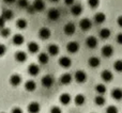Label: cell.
<instances>
[{"label":"cell","instance_id":"obj_33","mask_svg":"<svg viewBox=\"0 0 122 113\" xmlns=\"http://www.w3.org/2000/svg\"><path fill=\"white\" fill-rule=\"evenodd\" d=\"M106 91H107V89H106V85L104 83H99L95 85V92H97V94L104 95L106 93Z\"/></svg>","mask_w":122,"mask_h":113},{"label":"cell","instance_id":"obj_18","mask_svg":"<svg viewBox=\"0 0 122 113\" xmlns=\"http://www.w3.org/2000/svg\"><path fill=\"white\" fill-rule=\"evenodd\" d=\"M110 96L112 97V99L117 101H120L122 100V89L120 88H115L112 90L110 92Z\"/></svg>","mask_w":122,"mask_h":113},{"label":"cell","instance_id":"obj_45","mask_svg":"<svg viewBox=\"0 0 122 113\" xmlns=\"http://www.w3.org/2000/svg\"><path fill=\"white\" fill-rule=\"evenodd\" d=\"M117 24H118V26L119 27H121L122 28V15H120V16L117 18Z\"/></svg>","mask_w":122,"mask_h":113},{"label":"cell","instance_id":"obj_29","mask_svg":"<svg viewBox=\"0 0 122 113\" xmlns=\"http://www.w3.org/2000/svg\"><path fill=\"white\" fill-rule=\"evenodd\" d=\"M110 34H112V31H110L108 28H103V29L100 30V38H103V40H107V38H109Z\"/></svg>","mask_w":122,"mask_h":113},{"label":"cell","instance_id":"obj_40","mask_svg":"<svg viewBox=\"0 0 122 113\" xmlns=\"http://www.w3.org/2000/svg\"><path fill=\"white\" fill-rule=\"evenodd\" d=\"M6 52V46L4 44L0 43V56H3Z\"/></svg>","mask_w":122,"mask_h":113},{"label":"cell","instance_id":"obj_26","mask_svg":"<svg viewBox=\"0 0 122 113\" xmlns=\"http://www.w3.org/2000/svg\"><path fill=\"white\" fill-rule=\"evenodd\" d=\"M71 13L74 16H79L82 13V6L80 4H73L71 8Z\"/></svg>","mask_w":122,"mask_h":113},{"label":"cell","instance_id":"obj_30","mask_svg":"<svg viewBox=\"0 0 122 113\" xmlns=\"http://www.w3.org/2000/svg\"><path fill=\"white\" fill-rule=\"evenodd\" d=\"M1 16L3 17L5 20H11V19L14 17V13H13L12 10H9V9H5V10L2 11Z\"/></svg>","mask_w":122,"mask_h":113},{"label":"cell","instance_id":"obj_4","mask_svg":"<svg viewBox=\"0 0 122 113\" xmlns=\"http://www.w3.org/2000/svg\"><path fill=\"white\" fill-rule=\"evenodd\" d=\"M9 81H10L11 85L14 86V88H16V86H18V85L21 84V82H23V78H21V76L18 75V74H13V75L10 76Z\"/></svg>","mask_w":122,"mask_h":113},{"label":"cell","instance_id":"obj_10","mask_svg":"<svg viewBox=\"0 0 122 113\" xmlns=\"http://www.w3.org/2000/svg\"><path fill=\"white\" fill-rule=\"evenodd\" d=\"M58 63H59V65L62 68H70L72 65V60H71V58H69L67 56H62L59 59Z\"/></svg>","mask_w":122,"mask_h":113},{"label":"cell","instance_id":"obj_48","mask_svg":"<svg viewBox=\"0 0 122 113\" xmlns=\"http://www.w3.org/2000/svg\"><path fill=\"white\" fill-rule=\"evenodd\" d=\"M51 2H58L59 0H51Z\"/></svg>","mask_w":122,"mask_h":113},{"label":"cell","instance_id":"obj_42","mask_svg":"<svg viewBox=\"0 0 122 113\" xmlns=\"http://www.w3.org/2000/svg\"><path fill=\"white\" fill-rule=\"evenodd\" d=\"M5 23H6L5 19H4L2 16H0V29L3 28V27H5Z\"/></svg>","mask_w":122,"mask_h":113},{"label":"cell","instance_id":"obj_20","mask_svg":"<svg viewBox=\"0 0 122 113\" xmlns=\"http://www.w3.org/2000/svg\"><path fill=\"white\" fill-rule=\"evenodd\" d=\"M59 101L61 105L67 106V105H70V103L72 101V97L69 93H62L59 96Z\"/></svg>","mask_w":122,"mask_h":113},{"label":"cell","instance_id":"obj_12","mask_svg":"<svg viewBox=\"0 0 122 113\" xmlns=\"http://www.w3.org/2000/svg\"><path fill=\"white\" fill-rule=\"evenodd\" d=\"M27 111L29 113H40L41 105L38 103V101H31L27 107Z\"/></svg>","mask_w":122,"mask_h":113},{"label":"cell","instance_id":"obj_43","mask_svg":"<svg viewBox=\"0 0 122 113\" xmlns=\"http://www.w3.org/2000/svg\"><path fill=\"white\" fill-rule=\"evenodd\" d=\"M26 10H27V12L29 13V14H33V13L36 12V10H34L33 5H29V6H28L27 9H26Z\"/></svg>","mask_w":122,"mask_h":113},{"label":"cell","instance_id":"obj_15","mask_svg":"<svg viewBox=\"0 0 122 113\" xmlns=\"http://www.w3.org/2000/svg\"><path fill=\"white\" fill-rule=\"evenodd\" d=\"M25 42V38H24L23 34L20 33H16L13 35L12 38V43L15 45V46H21Z\"/></svg>","mask_w":122,"mask_h":113},{"label":"cell","instance_id":"obj_21","mask_svg":"<svg viewBox=\"0 0 122 113\" xmlns=\"http://www.w3.org/2000/svg\"><path fill=\"white\" fill-rule=\"evenodd\" d=\"M24 88L27 92H34L36 90V82L34 80H28V81L25 82Z\"/></svg>","mask_w":122,"mask_h":113},{"label":"cell","instance_id":"obj_13","mask_svg":"<svg viewBox=\"0 0 122 113\" xmlns=\"http://www.w3.org/2000/svg\"><path fill=\"white\" fill-rule=\"evenodd\" d=\"M76 31V26L73 23H67L66 25L63 27V32L65 35H73Z\"/></svg>","mask_w":122,"mask_h":113},{"label":"cell","instance_id":"obj_39","mask_svg":"<svg viewBox=\"0 0 122 113\" xmlns=\"http://www.w3.org/2000/svg\"><path fill=\"white\" fill-rule=\"evenodd\" d=\"M49 113H62V110H61V108L58 107V106H54V107L51 108Z\"/></svg>","mask_w":122,"mask_h":113},{"label":"cell","instance_id":"obj_22","mask_svg":"<svg viewBox=\"0 0 122 113\" xmlns=\"http://www.w3.org/2000/svg\"><path fill=\"white\" fill-rule=\"evenodd\" d=\"M27 49L30 53L34 55V53L39 52V50H40V46H39V44L36 42H30V43H28V45H27Z\"/></svg>","mask_w":122,"mask_h":113},{"label":"cell","instance_id":"obj_46","mask_svg":"<svg viewBox=\"0 0 122 113\" xmlns=\"http://www.w3.org/2000/svg\"><path fill=\"white\" fill-rule=\"evenodd\" d=\"M74 1H75V0H64V3L66 4V5H73Z\"/></svg>","mask_w":122,"mask_h":113},{"label":"cell","instance_id":"obj_5","mask_svg":"<svg viewBox=\"0 0 122 113\" xmlns=\"http://www.w3.org/2000/svg\"><path fill=\"white\" fill-rule=\"evenodd\" d=\"M66 50H67V52L72 53V55L77 53L78 50H79V44H78V42H76V41L69 42L66 45Z\"/></svg>","mask_w":122,"mask_h":113},{"label":"cell","instance_id":"obj_1","mask_svg":"<svg viewBox=\"0 0 122 113\" xmlns=\"http://www.w3.org/2000/svg\"><path fill=\"white\" fill-rule=\"evenodd\" d=\"M74 80H75L77 83H85L87 81V74L85 71L82 69H78L75 71L74 74Z\"/></svg>","mask_w":122,"mask_h":113},{"label":"cell","instance_id":"obj_7","mask_svg":"<svg viewBox=\"0 0 122 113\" xmlns=\"http://www.w3.org/2000/svg\"><path fill=\"white\" fill-rule=\"evenodd\" d=\"M97 44H99V41L95 36L93 35H90L86 38V46L90 49H94L97 47Z\"/></svg>","mask_w":122,"mask_h":113},{"label":"cell","instance_id":"obj_23","mask_svg":"<svg viewBox=\"0 0 122 113\" xmlns=\"http://www.w3.org/2000/svg\"><path fill=\"white\" fill-rule=\"evenodd\" d=\"M101 64V60L97 56H90L88 60V65L91 68H97Z\"/></svg>","mask_w":122,"mask_h":113},{"label":"cell","instance_id":"obj_27","mask_svg":"<svg viewBox=\"0 0 122 113\" xmlns=\"http://www.w3.org/2000/svg\"><path fill=\"white\" fill-rule=\"evenodd\" d=\"M106 20V15L104 14L103 12H97V14L94 15V23L95 24H103L104 21Z\"/></svg>","mask_w":122,"mask_h":113},{"label":"cell","instance_id":"obj_3","mask_svg":"<svg viewBox=\"0 0 122 113\" xmlns=\"http://www.w3.org/2000/svg\"><path fill=\"white\" fill-rule=\"evenodd\" d=\"M27 71H28V74H29L31 77H36V76L40 74L41 68H40V65L39 64H36V63H31V64H29Z\"/></svg>","mask_w":122,"mask_h":113},{"label":"cell","instance_id":"obj_11","mask_svg":"<svg viewBox=\"0 0 122 113\" xmlns=\"http://www.w3.org/2000/svg\"><path fill=\"white\" fill-rule=\"evenodd\" d=\"M47 17H48V19H51V20H53V21L58 20V19L60 18V11L55 8L51 9V10L47 12Z\"/></svg>","mask_w":122,"mask_h":113},{"label":"cell","instance_id":"obj_2","mask_svg":"<svg viewBox=\"0 0 122 113\" xmlns=\"http://www.w3.org/2000/svg\"><path fill=\"white\" fill-rule=\"evenodd\" d=\"M54 83H55V79H54V77L51 75H45V76H43L42 79H41V84L46 89L51 88V86L54 85Z\"/></svg>","mask_w":122,"mask_h":113},{"label":"cell","instance_id":"obj_6","mask_svg":"<svg viewBox=\"0 0 122 113\" xmlns=\"http://www.w3.org/2000/svg\"><path fill=\"white\" fill-rule=\"evenodd\" d=\"M101 53L104 58H110L114 55V47L112 45H104L101 49Z\"/></svg>","mask_w":122,"mask_h":113},{"label":"cell","instance_id":"obj_35","mask_svg":"<svg viewBox=\"0 0 122 113\" xmlns=\"http://www.w3.org/2000/svg\"><path fill=\"white\" fill-rule=\"evenodd\" d=\"M114 69L117 73H122V60H117L114 63Z\"/></svg>","mask_w":122,"mask_h":113},{"label":"cell","instance_id":"obj_17","mask_svg":"<svg viewBox=\"0 0 122 113\" xmlns=\"http://www.w3.org/2000/svg\"><path fill=\"white\" fill-rule=\"evenodd\" d=\"M14 58H15V60H16L18 63H24V62H26V61H27L28 56H27V53H26L25 51L18 50V51H16V52H15Z\"/></svg>","mask_w":122,"mask_h":113},{"label":"cell","instance_id":"obj_19","mask_svg":"<svg viewBox=\"0 0 122 113\" xmlns=\"http://www.w3.org/2000/svg\"><path fill=\"white\" fill-rule=\"evenodd\" d=\"M72 80H73V76L70 73H64L60 77V83L63 84V85H67L72 82Z\"/></svg>","mask_w":122,"mask_h":113},{"label":"cell","instance_id":"obj_8","mask_svg":"<svg viewBox=\"0 0 122 113\" xmlns=\"http://www.w3.org/2000/svg\"><path fill=\"white\" fill-rule=\"evenodd\" d=\"M51 31L47 27H43L39 30V38H40L41 40L46 41L51 38Z\"/></svg>","mask_w":122,"mask_h":113},{"label":"cell","instance_id":"obj_50","mask_svg":"<svg viewBox=\"0 0 122 113\" xmlns=\"http://www.w3.org/2000/svg\"><path fill=\"white\" fill-rule=\"evenodd\" d=\"M91 113H94V112H91Z\"/></svg>","mask_w":122,"mask_h":113},{"label":"cell","instance_id":"obj_9","mask_svg":"<svg viewBox=\"0 0 122 113\" xmlns=\"http://www.w3.org/2000/svg\"><path fill=\"white\" fill-rule=\"evenodd\" d=\"M79 28L82 31H88L92 28V21L89 18H82L79 21Z\"/></svg>","mask_w":122,"mask_h":113},{"label":"cell","instance_id":"obj_16","mask_svg":"<svg viewBox=\"0 0 122 113\" xmlns=\"http://www.w3.org/2000/svg\"><path fill=\"white\" fill-rule=\"evenodd\" d=\"M114 78V74L109 71V69H104L101 73V79L104 82H110Z\"/></svg>","mask_w":122,"mask_h":113},{"label":"cell","instance_id":"obj_38","mask_svg":"<svg viewBox=\"0 0 122 113\" xmlns=\"http://www.w3.org/2000/svg\"><path fill=\"white\" fill-rule=\"evenodd\" d=\"M106 113H118V108L116 106H108L106 108Z\"/></svg>","mask_w":122,"mask_h":113},{"label":"cell","instance_id":"obj_36","mask_svg":"<svg viewBox=\"0 0 122 113\" xmlns=\"http://www.w3.org/2000/svg\"><path fill=\"white\" fill-rule=\"evenodd\" d=\"M17 4H18V6L21 9H27L28 6H29L28 0H18V1H17Z\"/></svg>","mask_w":122,"mask_h":113},{"label":"cell","instance_id":"obj_44","mask_svg":"<svg viewBox=\"0 0 122 113\" xmlns=\"http://www.w3.org/2000/svg\"><path fill=\"white\" fill-rule=\"evenodd\" d=\"M116 41H117V43H118V44L122 45V33H119L118 35H117Z\"/></svg>","mask_w":122,"mask_h":113},{"label":"cell","instance_id":"obj_14","mask_svg":"<svg viewBox=\"0 0 122 113\" xmlns=\"http://www.w3.org/2000/svg\"><path fill=\"white\" fill-rule=\"evenodd\" d=\"M59 52H60V48L58 45H56V44L48 45V47H47V53H48L49 56H56L59 55Z\"/></svg>","mask_w":122,"mask_h":113},{"label":"cell","instance_id":"obj_41","mask_svg":"<svg viewBox=\"0 0 122 113\" xmlns=\"http://www.w3.org/2000/svg\"><path fill=\"white\" fill-rule=\"evenodd\" d=\"M11 113H24V110L20 107H14L12 109V111H11Z\"/></svg>","mask_w":122,"mask_h":113},{"label":"cell","instance_id":"obj_47","mask_svg":"<svg viewBox=\"0 0 122 113\" xmlns=\"http://www.w3.org/2000/svg\"><path fill=\"white\" fill-rule=\"evenodd\" d=\"M15 1H16V0H3V2H5V3H9V4L14 3Z\"/></svg>","mask_w":122,"mask_h":113},{"label":"cell","instance_id":"obj_31","mask_svg":"<svg viewBox=\"0 0 122 113\" xmlns=\"http://www.w3.org/2000/svg\"><path fill=\"white\" fill-rule=\"evenodd\" d=\"M106 103V99L105 97L103 96V95H97V96L94 97V104L97 106H99V107H102V106H104Z\"/></svg>","mask_w":122,"mask_h":113},{"label":"cell","instance_id":"obj_32","mask_svg":"<svg viewBox=\"0 0 122 113\" xmlns=\"http://www.w3.org/2000/svg\"><path fill=\"white\" fill-rule=\"evenodd\" d=\"M16 27L18 28L19 30H25L26 28H27V26H28V23H27V20L26 19H24V18H19V19H17L16 20Z\"/></svg>","mask_w":122,"mask_h":113},{"label":"cell","instance_id":"obj_34","mask_svg":"<svg viewBox=\"0 0 122 113\" xmlns=\"http://www.w3.org/2000/svg\"><path fill=\"white\" fill-rule=\"evenodd\" d=\"M0 35L3 38H9V36L11 35V29H9V28H6V27L1 28V29H0Z\"/></svg>","mask_w":122,"mask_h":113},{"label":"cell","instance_id":"obj_37","mask_svg":"<svg viewBox=\"0 0 122 113\" xmlns=\"http://www.w3.org/2000/svg\"><path fill=\"white\" fill-rule=\"evenodd\" d=\"M100 4V0H88V5L91 9H95L97 8Z\"/></svg>","mask_w":122,"mask_h":113},{"label":"cell","instance_id":"obj_25","mask_svg":"<svg viewBox=\"0 0 122 113\" xmlns=\"http://www.w3.org/2000/svg\"><path fill=\"white\" fill-rule=\"evenodd\" d=\"M38 61H39V63H40V64L46 65L47 63H48V61H49V55L47 52H41V53H39Z\"/></svg>","mask_w":122,"mask_h":113},{"label":"cell","instance_id":"obj_49","mask_svg":"<svg viewBox=\"0 0 122 113\" xmlns=\"http://www.w3.org/2000/svg\"><path fill=\"white\" fill-rule=\"evenodd\" d=\"M0 113H5V112H0Z\"/></svg>","mask_w":122,"mask_h":113},{"label":"cell","instance_id":"obj_24","mask_svg":"<svg viewBox=\"0 0 122 113\" xmlns=\"http://www.w3.org/2000/svg\"><path fill=\"white\" fill-rule=\"evenodd\" d=\"M32 5H33L36 12H42L45 10V2L43 0H34Z\"/></svg>","mask_w":122,"mask_h":113},{"label":"cell","instance_id":"obj_28","mask_svg":"<svg viewBox=\"0 0 122 113\" xmlns=\"http://www.w3.org/2000/svg\"><path fill=\"white\" fill-rule=\"evenodd\" d=\"M74 103H75L76 106H82L86 103V97H85L84 94H77L74 98Z\"/></svg>","mask_w":122,"mask_h":113}]
</instances>
